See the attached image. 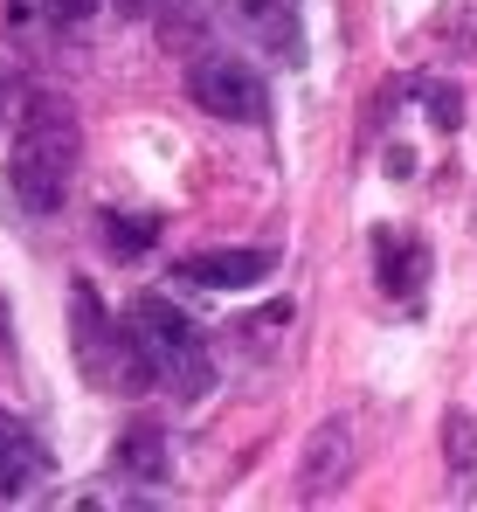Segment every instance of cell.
I'll return each mask as SVG.
<instances>
[{"mask_svg": "<svg viewBox=\"0 0 477 512\" xmlns=\"http://www.w3.org/2000/svg\"><path fill=\"white\" fill-rule=\"evenodd\" d=\"M374 284L388 298H415L429 284V250L408 229H374Z\"/></svg>", "mask_w": 477, "mask_h": 512, "instance_id": "ba28073f", "label": "cell"}, {"mask_svg": "<svg viewBox=\"0 0 477 512\" xmlns=\"http://www.w3.org/2000/svg\"><path fill=\"white\" fill-rule=\"evenodd\" d=\"M146 7H153V0H118V14H146Z\"/></svg>", "mask_w": 477, "mask_h": 512, "instance_id": "9a60e30c", "label": "cell"}, {"mask_svg": "<svg viewBox=\"0 0 477 512\" xmlns=\"http://www.w3.org/2000/svg\"><path fill=\"white\" fill-rule=\"evenodd\" d=\"M118 471L139 478V485H159L166 478V436H159V423H132L118 436Z\"/></svg>", "mask_w": 477, "mask_h": 512, "instance_id": "8fae6325", "label": "cell"}, {"mask_svg": "<svg viewBox=\"0 0 477 512\" xmlns=\"http://www.w3.org/2000/svg\"><path fill=\"white\" fill-rule=\"evenodd\" d=\"M346 478H353V429L318 423L298 450V499H332Z\"/></svg>", "mask_w": 477, "mask_h": 512, "instance_id": "8992f818", "label": "cell"}, {"mask_svg": "<svg viewBox=\"0 0 477 512\" xmlns=\"http://www.w3.org/2000/svg\"><path fill=\"white\" fill-rule=\"evenodd\" d=\"M97 7H104V0H49V14H56L63 28H83V21H90Z\"/></svg>", "mask_w": 477, "mask_h": 512, "instance_id": "5bb4252c", "label": "cell"}, {"mask_svg": "<svg viewBox=\"0 0 477 512\" xmlns=\"http://www.w3.org/2000/svg\"><path fill=\"white\" fill-rule=\"evenodd\" d=\"M187 97H194L208 118H222V125H263V118H270V84H263V70H249L236 56H194Z\"/></svg>", "mask_w": 477, "mask_h": 512, "instance_id": "277c9868", "label": "cell"}, {"mask_svg": "<svg viewBox=\"0 0 477 512\" xmlns=\"http://www.w3.org/2000/svg\"><path fill=\"white\" fill-rule=\"evenodd\" d=\"M125 333L139 346V360H146V374H153L159 388H180V395H201L208 388V333L173 305V298H132L125 305Z\"/></svg>", "mask_w": 477, "mask_h": 512, "instance_id": "7a4b0ae2", "label": "cell"}, {"mask_svg": "<svg viewBox=\"0 0 477 512\" xmlns=\"http://www.w3.org/2000/svg\"><path fill=\"white\" fill-rule=\"evenodd\" d=\"M70 340H77V367L90 388H146L153 381L132 333H125V319H111L83 277L70 284Z\"/></svg>", "mask_w": 477, "mask_h": 512, "instance_id": "3957f363", "label": "cell"}, {"mask_svg": "<svg viewBox=\"0 0 477 512\" xmlns=\"http://www.w3.org/2000/svg\"><path fill=\"white\" fill-rule=\"evenodd\" d=\"M270 250H208V256H180L173 263V284L180 291H249V284H263L270 277Z\"/></svg>", "mask_w": 477, "mask_h": 512, "instance_id": "5b68a950", "label": "cell"}, {"mask_svg": "<svg viewBox=\"0 0 477 512\" xmlns=\"http://www.w3.org/2000/svg\"><path fill=\"white\" fill-rule=\"evenodd\" d=\"M42 478H49V457H42V443H35L28 429H21L14 416H7V409H0V499H28Z\"/></svg>", "mask_w": 477, "mask_h": 512, "instance_id": "9c48e42d", "label": "cell"}, {"mask_svg": "<svg viewBox=\"0 0 477 512\" xmlns=\"http://www.w3.org/2000/svg\"><path fill=\"white\" fill-rule=\"evenodd\" d=\"M97 236H111V256H146L153 222H125V215H97Z\"/></svg>", "mask_w": 477, "mask_h": 512, "instance_id": "4fadbf2b", "label": "cell"}, {"mask_svg": "<svg viewBox=\"0 0 477 512\" xmlns=\"http://www.w3.org/2000/svg\"><path fill=\"white\" fill-rule=\"evenodd\" d=\"M443 464H450V492L471 499L477 492V416L471 409H450L443 416Z\"/></svg>", "mask_w": 477, "mask_h": 512, "instance_id": "30bf717a", "label": "cell"}, {"mask_svg": "<svg viewBox=\"0 0 477 512\" xmlns=\"http://www.w3.org/2000/svg\"><path fill=\"white\" fill-rule=\"evenodd\" d=\"M0 360H7V319H0Z\"/></svg>", "mask_w": 477, "mask_h": 512, "instance_id": "2e32d148", "label": "cell"}, {"mask_svg": "<svg viewBox=\"0 0 477 512\" xmlns=\"http://www.w3.org/2000/svg\"><path fill=\"white\" fill-rule=\"evenodd\" d=\"M77 153H83V132H77V111L49 90H35L21 104V125H14V146H7V187L28 215H56L70 201V180H77Z\"/></svg>", "mask_w": 477, "mask_h": 512, "instance_id": "6da1fadb", "label": "cell"}, {"mask_svg": "<svg viewBox=\"0 0 477 512\" xmlns=\"http://www.w3.org/2000/svg\"><path fill=\"white\" fill-rule=\"evenodd\" d=\"M415 97H422V118H429L436 132H457V125H464V97L450 84H415Z\"/></svg>", "mask_w": 477, "mask_h": 512, "instance_id": "7c38bea8", "label": "cell"}, {"mask_svg": "<svg viewBox=\"0 0 477 512\" xmlns=\"http://www.w3.org/2000/svg\"><path fill=\"white\" fill-rule=\"evenodd\" d=\"M249 35L270 49V63L298 70L305 63V0H236Z\"/></svg>", "mask_w": 477, "mask_h": 512, "instance_id": "52a82bcc", "label": "cell"}]
</instances>
